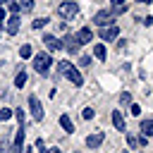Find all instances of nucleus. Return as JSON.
<instances>
[{
  "label": "nucleus",
  "mask_w": 153,
  "mask_h": 153,
  "mask_svg": "<svg viewBox=\"0 0 153 153\" xmlns=\"http://www.w3.org/2000/svg\"><path fill=\"white\" fill-rule=\"evenodd\" d=\"M91 38H93V33H91V29H88V26H84V29H79V31H76V41H79V45L91 43Z\"/></svg>",
  "instance_id": "obj_11"
},
{
  "label": "nucleus",
  "mask_w": 153,
  "mask_h": 153,
  "mask_svg": "<svg viewBox=\"0 0 153 153\" xmlns=\"http://www.w3.org/2000/svg\"><path fill=\"white\" fill-rule=\"evenodd\" d=\"M93 22H96L98 26H108V24L115 22V12H110V10H98V12L93 14Z\"/></svg>",
  "instance_id": "obj_5"
},
{
  "label": "nucleus",
  "mask_w": 153,
  "mask_h": 153,
  "mask_svg": "<svg viewBox=\"0 0 153 153\" xmlns=\"http://www.w3.org/2000/svg\"><path fill=\"white\" fill-rule=\"evenodd\" d=\"M139 2H143V5H148V2H153V0H139Z\"/></svg>",
  "instance_id": "obj_31"
},
{
  "label": "nucleus",
  "mask_w": 153,
  "mask_h": 153,
  "mask_svg": "<svg viewBox=\"0 0 153 153\" xmlns=\"http://www.w3.org/2000/svg\"><path fill=\"white\" fill-rule=\"evenodd\" d=\"M31 53H33V50H31V45H29V43H24V45L19 48V57H22V60H29V57H31Z\"/></svg>",
  "instance_id": "obj_16"
},
{
  "label": "nucleus",
  "mask_w": 153,
  "mask_h": 153,
  "mask_svg": "<svg viewBox=\"0 0 153 153\" xmlns=\"http://www.w3.org/2000/svg\"><path fill=\"white\" fill-rule=\"evenodd\" d=\"M120 36V29L115 24H108V26H100V38L103 41H115Z\"/></svg>",
  "instance_id": "obj_7"
},
{
  "label": "nucleus",
  "mask_w": 153,
  "mask_h": 153,
  "mask_svg": "<svg viewBox=\"0 0 153 153\" xmlns=\"http://www.w3.org/2000/svg\"><path fill=\"white\" fill-rule=\"evenodd\" d=\"M0 148H5V141H2V136H0Z\"/></svg>",
  "instance_id": "obj_32"
},
{
  "label": "nucleus",
  "mask_w": 153,
  "mask_h": 153,
  "mask_svg": "<svg viewBox=\"0 0 153 153\" xmlns=\"http://www.w3.org/2000/svg\"><path fill=\"white\" fill-rule=\"evenodd\" d=\"M129 105H131V115H139L141 112V105H134V103H129Z\"/></svg>",
  "instance_id": "obj_26"
},
{
  "label": "nucleus",
  "mask_w": 153,
  "mask_h": 153,
  "mask_svg": "<svg viewBox=\"0 0 153 153\" xmlns=\"http://www.w3.org/2000/svg\"><path fill=\"white\" fill-rule=\"evenodd\" d=\"M62 48H67V53H72V55H74V53H79V48H81V45H79L76 36H65V38H62Z\"/></svg>",
  "instance_id": "obj_10"
},
{
  "label": "nucleus",
  "mask_w": 153,
  "mask_h": 153,
  "mask_svg": "<svg viewBox=\"0 0 153 153\" xmlns=\"http://www.w3.org/2000/svg\"><path fill=\"white\" fill-rule=\"evenodd\" d=\"M31 10H33V0H22L19 12H31Z\"/></svg>",
  "instance_id": "obj_20"
},
{
  "label": "nucleus",
  "mask_w": 153,
  "mask_h": 153,
  "mask_svg": "<svg viewBox=\"0 0 153 153\" xmlns=\"http://www.w3.org/2000/svg\"><path fill=\"white\" fill-rule=\"evenodd\" d=\"M103 139H105V136H103V131H93V134H88V136H86V146H88V148H96V146H100V143H103Z\"/></svg>",
  "instance_id": "obj_12"
},
{
  "label": "nucleus",
  "mask_w": 153,
  "mask_h": 153,
  "mask_svg": "<svg viewBox=\"0 0 153 153\" xmlns=\"http://www.w3.org/2000/svg\"><path fill=\"white\" fill-rule=\"evenodd\" d=\"M81 117H84V120H93V117H96V112H93V108H84V112H81Z\"/></svg>",
  "instance_id": "obj_21"
},
{
  "label": "nucleus",
  "mask_w": 153,
  "mask_h": 153,
  "mask_svg": "<svg viewBox=\"0 0 153 153\" xmlns=\"http://www.w3.org/2000/svg\"><path fill=\"white\" fill-rule=\"evenodd\" d=\"M60 127H62L67 134H74V124H72V120H69L67 115H60Z\"/></svg>",
  "instance_id": "obj_13"
},
{
  "label": "nucleus",
  "mask_w": 153,
  "mask_h": 153,
  "mask_svg": "<svg viewBox=\"0 0 153 153\" xmlns=\"http://www.w3.org/2000/svg\"><path fill=\"white\" fill-rule=\"evenodd\" d=\"M127 143H129L131 148H136V146H139V141H136V136H131V134L127 136Z\"/></svg>",
  "instance_id": "obj_24"
},
{
  "label": "nucleus",
  "mask_w": 153,
  "mask_h": 153,
  "mask_svg": "<svg viewBox=\"0 0 153 153\" xmlns=\"http://www.w3.org/2000/svg\"><path fill=\"white\" fill-rule=\"evenodd\" d=\"M112 124H115V129H120V131H124V127H127V124H124V117H122L117 110L112 112Z\"/></svg>",
  "instance_id": "obj_14"
},
{
  "label": "nucleus",
  "mask_w": 153,
  "mask_h": 153,
  "mask_svg": "<svg viewBox=\"0 0 153 153\" xmlns=\"http://www.w3.org/2000/svg\"><path fill=\"white\" fill-rule=\"evenodd\" d=\"M141 134L153 136V120H143V122H141Z\"/></svg>",
  "instance_id": "obj_15"
},
{
  "label": "nucleus",
  "mask_w": 153,
  "mask_h": 153,
  "mask_svg": "<svg viewBox=\"0 0 153 153\" xmlns=\"http://www.w3.org/2000/svg\"><path fill=\"white\" fill-rule=\"evenodd\" d=\"M45 24H48V19H33V24H31V26H33V29H43Z\"/></svg>",
  "instance_id": "obj_23"
},
{
  "label": "nucleus",
  "mask_w": 153,
  "mask_h": 153,
  "mask_svg": "<svg viewBox=\"0 0 153 153\" xmlns=\"http://www.w3.org/2000/svg\"><path fill=\"white\" fill-rule=\"evenodd\" d=\"M24 84H26V72H19V74L14 76V86H17V88H22Z\"/></svg>",
  "instance_id": "obj_18"
},
{
  "label": "nucleus",
  "mask_w": 153,
  "mask_h": 153,
  "mask_svg": "<svg viewBox=\"0 0 153 153\" xmlns=\"http://www.w3.org/2000/svg\"><path fill=\"white\" fill-rule=\"evenodd\" d=\"M36 151H38V153H45V143H43V141H41V139H38V141H36Z\"/></svg>",
  "instance_id": "obj_25"
},
{
  "label": "nucleus",
  "mask_w": 153,
  "mask_h": 153,
  "mask_svg": "<svg viewBox=\"0 0 153 153\" xmlns=\"http://www.w3.org/2000/svg\"><path fill=\"white\" fill-rule=\"evenodd\" d=\"M5 2H17V0H5Z\"/></svg>",
  "instance_id": "obj_34"
},
{
  "label": "nucleus",
  "mask_w": 153,
  "mask_h": 153,
  "mask_svg": "<svg viewBox=\"0 0 153 153\" xmlns=\"http://www.w3.org/2000/svg\"><path fill=\"white\" fill-rule=\"evenodd\" d=\"M120 100H122L124 105H129V103H131V93H127V91H122V93H120Z\"/></svg>",
  "instance_id": "obj_22"
},
{
  "label": "nucleus",
  "mask_w": 153,
  "mask_h": 153,
  "mask_svg": "<svg viewBox=\"0 0 153 153\" xmlns=\"http://www.w3.org/2000/svg\"><path fill=\"white\" fill-rule=\"evenodd\" d=\"M43 43H45V48H48L50 53H57V50L62 48V38H55L53 33H45V36H43Z\"/></svg>",
  "instance_id": "obj_8"
},
{
  "label": "nucleus",
  "mask_w": 153,
  "mask_h": 153,
  "mask_svg": "<svg viewBox=\"0 0 153 153\" xmlns=\"http://www.w3.org/2000/svg\"><path fill=\"white\" fill-rule=\"evenodd\" d=\"M5 19H7V12H5L2 7H0V22H5Z\"/></svg>",
  "instance_id": "obj_28"
},
{
  "label": "nucleus",
  "mask_w": 153,
  "mask_h": 153,
  "mask_svg": "<svg viewBox=\"0 0 153 153\" xmlns=\"http://www.w3.org/2000/svg\"><path fill=\"white\" fill-rule=\"evenodd\" d=\"M112 5H117V7H120V5H124V0H112Z\"/></svg>",
  "instance_id": "obj_29"
},
{
  "label": "nucleus",
  "mask_w": 153,
  "mask_h": 153,
  "mask_svg": "<svg viewBox=\"0 0 153 153\" xmlns=\"http://www.w3.org/2000/svg\"><path fill=\"white\" fill-rule=\"evenodd\" d=\"M57 14H60L62 19H74V17L79 14V7H76L74 0H65V2L57 5Z\"/></svg>",
  "instance_id": "obj_4"
},
{
  "label": "nucleus",
  "mask_w": 153,
  "mask_h": 153,
  "mask_svg": "<svg viewBox=\"0 0 153 153\" xmlns=\"http://www.w3.org/2000/svg\"><path fill=\"white\" fill-rule=\"evenodd\" d=\"M5 22H7V24H5V29H7V33H10V36H14V33L19 31V26H22V22H19V14H10Z\"/></svg>",
  "instance_id": "obj_9"
},
{
  "label": "nucleus",
  "mask_w": 153,
  "mask_h": 153,
  "mask_svg": "<svg viewBox=\"0 0 153 153\" xmlns=\"http://www.w3.org/2000/svg\"><path fill=\"white\" fill-rule=\"evenodd\" d=\"M57 72L62 74V76H67L72 84H76V86H81L84 84V76L79 74V69L72 65V62H67V60H62V62H57Z\"/></svg>",
  "instance_id": "obj_1"
},
{
  "label": "nucleus",
  "mask_w": 153,
  "mask_h": 153,
  "mask_svg": "<svg viewBox=\"0 0 153 153\" xmlns=\"http://www.w3.org/2000/svg\"><path fill=\"white\" fill-rule=\"evenodd\" d=\"M12 115H14V112H12L10 108H0V122H7Z\"/></svg>",
  "instance_id": "obj_19"
},
{
  "label": "nucleus",
  "mask_w": 153,
  "mask_h": 153,
  "mask_svg": "<svg viewBox=\"0 0 153 153\" xmlns=\"http://www.w3.org/2000/svg\"><path fill=\"white\" fill-rule=\"evenodd\" d=\"M29 108H31V117H33L36 122H41V120H43V105L38 103L36 96H29Z\"/></svg>",
  "instance_id": "obj_6"
},
{
  "label": "nucleus",
  "mask_w": 153,
  "mask_h": 153,
  "mask_svg": "<svg viewBox=\"0 0 153 153\" xmlns=\"http://www.w3.org/2000/svg\"><path fill=\"white\" fill-rule=\"evenodd\" d=\"M93 55H96L98 60H105V45H103V43H98V45L93 48Z\"/></svg>",
  "instance_id": "obj_17"
},
{
  "label": "nucleus",
  "mask_w": 153,
  "mask_h": 153,
  "mask_svg": "<svg viewBox=\"0 0 153 153\" xmlns=\"http://www.w3.org/2000/svg\"><path fill=\"white\" fill-rule=\"evenodd\" d=\"M79 62H81V65H84V67H86V65H88V62H91V57H86V55H81V60H79Z\"/></svg>",
  "instance_id": "obj_27"
},
{
  "label": "nucleus",
  "mask_w": 153,
  "mask_h": 153,
  "mask_svg": "<svg viewBox=\"0 0 153 153\" xmlns=\"http://www.w3.org/2000/svg\"><path fill=\"white\" fill-rule=\"evenodd\" d=\"M45 153H60V148H50V151H45Z\"/></svg>",
  "instance_id": "obj_30"
},
{
  "label": "nucleus",
  "mask_w": 153,
  "mask_h": 153,
  "mask_svg": "<svg viewBox=\"0 0 153 153\" xmlns=\"http://www.w3.org/2000/svg\"><path fill=\"white\" fill-rule=\"evenodd\" d=\"M26 153H33V148H29V151H26Z\"/></svg>",
  "instance_id": "obj_33"
},
{
  "label": "nucleus",
  "mask_w": 153,
  "mask_h": 153,
  "mask_svg": "<svg viewBox=\"0 0 153 153\" xmlns=\"http://www.w3.org/2000/svg\"><path fill=\"white\" fill-rule=\"evenodd\" d=\"M14 115H17V122H19V129L14 134V153H24V110L17 108Z\"/></svg>",
  "instance_id": "obj_2"
},
{
  "label": "nucleus",
  "mask_w": 153,
  "mask_h": 153,
  "mask_svg": "<svg viewBox=\"0 0 153 153\" xmlns=\"http://www.w3.org/2000/svg\"><path fill=\"white\" fill-rule=\"evenodd\" d=\"M50 67H53V57H50V53H38V55H33V69L38 72V74H48L50 72Z\"/></svg>",
  "instance_id": "obj_3"
}]
</instances>
